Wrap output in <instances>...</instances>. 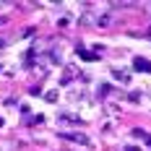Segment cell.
<instances>
[{"label":"cell","instance_id":"cell-2","mask_svg":"<svg viewBox=\"0 0 151 151\" xmlns=\"http://www.w3.org/2000/svg\"><path fill=\"white\" fill-rule=\"evenodd\" d=\"M136 70H151V63L143 58H136Z\"/></svg>","mask_w":151,"mask_h":151},{"label":"cell","instance_id":"cell-1","mask_svg":"<svg viewBox=\"0 0 151 151\" xmlns=\"http://www.w3.org/2000/svg\"><path fill=\"white\" fill-rule=\"evenodd\" d=\"M65 138H68V141H76V143H83V146L89 143V138L81 136V133H65Z\"/></svg>","mask_w":151,"mask_h":151},{"label":"cell","instance_id":"cell-5","mask_svg":"<svg viewBox=\"0 0 151 151\" xmlns=\"http://www.w3.org/2000/svg\"><path fill=\"white\" fill-rule=\"evenodd\" d=\"M0 125H3V117H0Z\"/></svg>","mask_w":151,"mask_h":151},{"label":"cell","instance_id":"cell-3","mask_svg":"<svg viewBox=\"0 0 151 151\" xmlns=\"http://www.w3.org/2000/svg\"><path fill=\"white\" fill-rule=\"evenodd\" d=\"M112 76H115L117 81H125V83L130 81V76H128V73H122V70H112Z\"/></svg>","mask_w":151,"mask_h":151},{"label":"cell","instance_id":"cell-4","mask_svg":"<svg viewBox=\"0 0 151 151\" xmlns=\"http://www.w3.org/2000/svg\"><path fill=\"white\" fill-rule=\"evenodd\" d=\"M78 55H81V58H83V60H94V55H91V52H86V50H83V47H78Z\"/></svg>","mask_w":151,"mask_h":151}]
</instances>
